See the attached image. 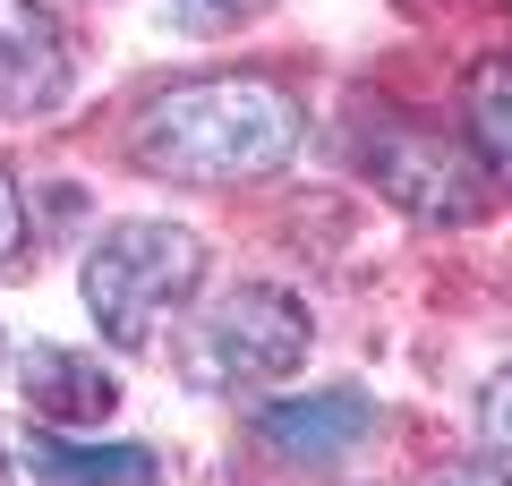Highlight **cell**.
Returning a JSON list of instances; mask_svg holds the SVG:
<instances>
[{
  "mask_svg": "<svg viewBox=\"0 0 512 486\" xmlns=\"http://www.w3.org/2000/svg\"><path fill=\"white\" fill-rule=\"evenodd\" d=\"M265 0H180V26L188 35H222V26H239V18H256Z\"/></svg>",
  "mask_w": 512,
  "mask_h": 486,
  "instance_id": "10",
  "label": "cell"
},
{
  "mask_svg": "<svg viewBox=\"0 0 512 486\" xmlns=\"http://www.w3.org/2000/svg\"><path fill=\"white\" fill-rule=\"evenodd\" d=\"M18 188H9V171H0V265H9V256H18Z\"/></svg>",
  "mask_w": 512,
  "mask_h": 486,
  "instance_id": "12",
  "label": "cell"
},
{
  "mask_svg": "<svg viewBox=\"0 0 512 486\" xmlns=\"http://www.w3.org/2000/svg\"><path fill=\"white\" fill-rule=\"evenodd\" d=\"M205 248L180 222H120V231L94 239L86 256V316L111 350H146L163 333V316L197 290Z\"/></svg>",
  "mask_w": 512,
  "mask_h": 486,
  "instance_id": "2",
  "label": "cell"
},
{
  "mask_svg": "<svg viewBox=\"0 0 512 486\" xmlns=\"http://www.w3.org/2000/svg\"><path fill=\"white\" fill-rule=\"evenodd\" d=\"M26 401H35L43 418L94 427V418L120 410V384H111V367L77 359V350H35V359H26Z\"/></svg>",
  "mask_w": 512,
  "mask_h": 486,
  "instance_id": "7",
  "label": "cell"
},
{
  "mask_svg": "<svg viewBox=\"0 0 512 486\" xmlns=\"http://www.w3.org/2000/svg\"><path fill=\"white\" fill-rule=\"evenodd\" d=\"M470 145L495 180H512V52L478 60V77H470Z\"/></svg>",
  "mask_w": 512,
  "mask_h": 486,
  "instance_id": "8",
  "label": "cell"
},
{
  "mask_svg": "<svg viewBox=\"0 0 512 486\" xmlns=\"http://www.w3.org/2000/svg\"><path fill=\"white\" fill-rule=\"evenodd\" d=\"M367 171H376L384 197L419 222H470L478 214V162H461L427 128H376L367 137Z\"/></svg>",
  "mask_w": 512,
  "mask_h": 486,
  "instance_id": "4",
  "label": "cell"
},
{
  "mask_svg": "<svg viewBox=\"0 0 512 486\" xmlns=\"http://www.w3.org/2000/svg\"><path fill=\"white\" fill-rule=\"evenodd\" d=\"M436 486H512V478H495V469H444Z\"/></svg>",
  "mask_w": 512,
  "mask_h": 486,
  "instance_id": "13",
  "label": "cell"
},
{
  "mask_svg": "<svg viewBox=\"0 0 512 486\" xmlns=\"http://www.w3.org/2000/svg\"><path fill=\"white\" fill-rule=\"evenodd\" d=\"M478 427H487V444H495V452H512V367L487 384V393H478Z\"/></svg>",
  "mask_w": 512,
  "mask_h": 486,
  "instance_id": "11",
  "label": "cell"
},
{
  "mask_svg": "<svg viewBox=\"0 0 512 486\" xmlns=\"http://www.w3.org/2000/svg\"><path fill=\"white\" fill-rule=\"evenodd\" d=\"M77 60L43 0H0V120H43L69 94Z\"/></svg>",
  "mask_w": 512,
  "mask_h": 486,
  "instance_id": "5",
  "label": "cell"
},
{
  "mask_svg": "<svg viewBox=\"0 0 512 486\" xmlns=\"http://www.w3.org/2000/svg\"><path fill=\"white\" fill-rule=\"evenodd\" d=\"M0 486H18V469H9V452H0Z\"/></svg>",
  "mask_w": 512,
  "mask_h": 486,
  "instance_id": "14",
  "label": "cell"
},
{
  "mask_svg": "<svg viewBox=\"0 0 512 486\" xmlns=\"http://www.w3.org/2000/svg\"><path fill=\"white\" fill-rule=\"evenodd\" d=\"M43 478L52 486H146L154 478V452L120 444V452H86V444H60V435H43Z\"/></svg>",
  "mask_w": 512,
  "mask_h": 486,
  "instance_id": "9",
  "label": "cell"
},
{
  "mask_svg": "<svg viewBox=\"0 0 512 486\" xmlns=\"http://www.w3.org/2000/svg\"><path fill=\"white\" fill-rule=\"evenodd\" d=\"M299 103L274 77H188L137 111V154L163 180H256L291 162Z\"/></svg>",
  "mask_w": 512,
  "mask_h": 486,
  "instance_id": "1",
  "label": "cell"
},
{
  "mask_svg": "<svg viewBox=\"0 0 512 486\" xmlns=\"http://www.w3.org/2000/svg\"><path fill=\"white\" fill-rule=\"evenodd\" d=\"M367 427H376V410H367L359 393H325V401H274V410L256 418V435L274 452H291V461H342L350 444H367Z\"/></svg>",
  "mask_w": 512,
  "mask_h": 486,
  "instance_id": "6",
  "label": "cell"
},
{
  "mask_svg": "<svg viewBox=\"0 0 512 486\" xmlns=\"http://www.w3.org/2000/svg\"><path fill=\"white\" fill-rule=\"evenodd\" d=\"M299 359H308V307L291 290H231L197 333V376L222 393L282 384Z\"/></svg>",
  "mask_w": 512,
  "mask_h": 486,
  "instance_id": "3",
  "label": "cell"
}]
</instances>
